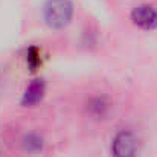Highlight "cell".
I'll return each instance as SVG.
<instances>
[{"label": "cell", "instance_id": "1", "mask_svg": "<svg viewBox=\"0 0 157 157\" xmlns=\"http://www.w3.org/2000/svg\"><path fill=\"white\" fill-rule=\"evenodd\" d=\"M43 12L44 20L51 28L61 29L69 25L73 14V5L70 0H48Z\"/></svg>", "mask_w": 157, "mask_h": 157}, {"label": "cell", "instance_id": "2", "mask_svg": "<svg viewBox=\"0 0 157 157\" xmlns=\"http://www.w3.org/2000/svg\"><path fill=\"white\" fill-rule=\"evenodd\" d=\"M137 151V140L136 137L128 133H119L113 140V154L116 157H134Z\"/></svg>", "mask_w": 157, "mask_h": 157}, {"label": "cell", "instance_id": "3", "mask_svg": "<svg viewBox=\"0 0 157 157\" xmlns=\"http://www.w3.org/2000/svg\"><path fill=\"white\" fill-rule=\"evenodd\" d=\"M131 20L136 26L142 29H156L157 28V11L150 5H140L136 6L131 12Z\"/></svg>", "mask_w": 157, "mask_h": 157}, {"label": "cell", "instance_id": "4", "mask_svg": "<svg viewBox=\"0 0 157 157\" xmlns=\"http://www.w3.org/2000/svg\"><path fill=\"white\" fill-rule=\"evenodd\" d=\"M44 90H46V86L41 79H35L34 82L29 84V87L26 89L25 95H23V104L25 105H34L37 102H40L44 96Z\"/></svg>", "mask_w": 157, "mask_h": 157}, {"label": "cell", "instance_id": "5", "mask_svg": "<svg viewBox=\"0 0 157 157\" xmlns=\"http://www.w3.org/2000/svg\"><path fill=\"white\" fill-rule=\"evenodd\" d=\"M38 63H40V58H38L37 49L35 48L29 49V52H28V64L32 67V70H35V67L38 66Z\"/></svg>", "mask_w": 157, "mask_h": 157}]
</instances>
